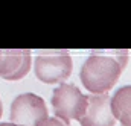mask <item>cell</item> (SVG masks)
I'll use <instances>...</instances> for the list:
<instances>
[{
    "label": "cell",
    "mask_w": 131,
    "mask_h": 126,
    "mask_svg": "<svg viewBox=\"0 0 131 126\" xmlns=\"http://www.w3.org/2000/svg\"><path fill=\"white\" fill-rule=\"evenodd\" d=\"M49 119L46 102L35 93H21L11 102L9 122L18 126H43Z\"/></svg>",
    "instance_id": "4"
},
{
    "label": "cell",
    "mask_w": 131,
    "mask_h": 126,
    "mask_svg": "<svg viewBox=\"0 0 131 126\" xmlns=\"http://www.w3.org/2000/svg\"><path fill=\"white\" fill-rule=\"evenodd\" d=\"M31 65H32V53H31V50H25L23 49V58H21V62L18 65V68L6 79V81H18V79H23L28 73H29V70H31Z\"/></svg>",
    "instance_id": "8"
},
{
    "label": "cell",
    "mask_w": 131,
    "mask_h": 126,
    "mask_svg": "<svg viewBox=\"0 0 131 126\" xmlns=\"http://www.w3.org/2000/svg\"><path fill=\"white\" fill-rule=\"evenodd\" d=\"M43 126H70V123H67L64 120L58 119V117H49V119L44 122Z\"/></svg>",
    "instance_id": "9"
},
{
    "label": "cell",
    "mask_w": 131,
    "mask_h": 126,
    "mask_svg": "<svg viewBox=\"0 0 131 126\" xmlns=\"http://www.w3.org/2000/svg\"><path fill=\"white\" fill-rule=\"evenodd\" d=\"M23 49H8L0 50V78L8 79L21 62Z\"/></svg>",
    "instance_id": "7"
},
{
    "label": "cell",
    "mask_w": 131,
    "mask_h": 126,
    "mask_svg": "<svg viewBox=\"0 0 131 126\" xmlns=\"http://www.w3.org/2000/svg\"><path fill=\"white\" fill-rule=\"evenodd\" d=\"M0 106H3V105H2V100H0Z\"/></svg>",
    "instance_id": "12"
},
{
    "label": "cell",
    "mask_w": 131,
    "mask_h": 126,
    "mask_svg": "<svg viewBox=\"0 0 131 126\" xmlns=\"http://www.w3.org/2000/svg\"><path fill=\"white\" fill-rule=\"evenodd\" d=\"M110 109L116 122L119 120L122 126H130L131 122V87L124 85L110 96Z\"/></svg>",
    "instance_id": "6"
},
{
    "label": "cell",
    "mask_w": 131,
    "mask_h": 126,
    "mask_svg": "<svg viewBox=\"0 0 131 126\" xmlns=\"http://www.w3.org/2000/svg\"><path fill=\"white\" fill-rule=\"evenodd\" d=\"M52 108L55 117L70 123V120H81L87 109V96L75 84H58L52 91Z\"/></svg>",
    "instance_id": "3"
},
{
    "label": "cell",
    "mask_w": 131,
    "mask_h": 126,
    "mask_svg": "<svg viewBox=\"0 0 131 126\" xmlns=\"http://www.w3.org/2000/svg\"><path fill=\"white\" fill-rule=\"evenodd\" d=\"M73 61L67 50H43L34 59V71L44 84H63L72 74Z\"/></svg>",
    "instance_id": "2"
},
{
    "label": "cell",
    "mask_w": 131,
    "mask_h": 126,
    "mask_svg": "<svg viewBox=\"0 0 131 126\" xmlns=\"http://www.w3.org/2000/svg\"><path fill=\"white\" fill-rule=\"evenodd\" d=\"M0 126H18V125H14L11 122H5V123H0Z\"/></svg>",
    "instance_id": "10"
},
{
    "label": "cell",
    "mask_w": 131,
    "mask_h": 126,
    "mask_svg": "<svg viewBox=\"0 0 131 126\" xmlns=\"http://www.w3.org/2000/svg\"><path fill=\"white\" fill-rule=\"evenodd\" d=\"M81 126H114L116 119L110 109V94H89L87 96V109L81 120Z\"/></svg>",
    "instance_id": "5"
},
{
    "label": "cell",
    "mask_w": 131,
    "mask_h": 126,
    "mask_svg": "<svg viewBox=\"0 0 131 126\" xmlns=\"http://www.w3.org/2000/svg\"><path fill=\"white\" fill-rule=\"evenodd\" d=\"M2 112H3V106H0V117H2Z\"/></svg>",
    "instance_id": "11"
},
{
    "label": "cell",
    "mask_w": 131,
    "mask_h": 126,
    "mask_svg": "<svg viewBox=\"0 0 131 126\" xmlns=\"http://www.w3.org/2000/svg\"><path fill=\"white\" fill-rule=\"evenodd\" d=\"M128 64V50H93L82 62L79 79L92 94L108 93Z\"/></svg>",
    "instance_id": "1"
}]
</instances>
